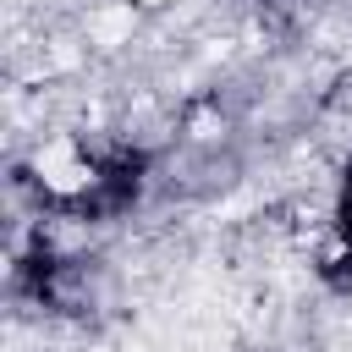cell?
<instances>
[{
  "label": "cell",
  "mask_w": 352,
  "mask_h": 352,
  "mask_svg": "<svg viewBox=\"0 0 352 352\" xmlns=\"http://www.w3.org/2000/svg\"><path fill=\"white\" fill-rule=\"evenodd\" d=\"M346 214H352V204H346ZM346 226H352V220H346Z\"/></svg>",
  "instance_id": "6da1fadb"
}]
</instances>
